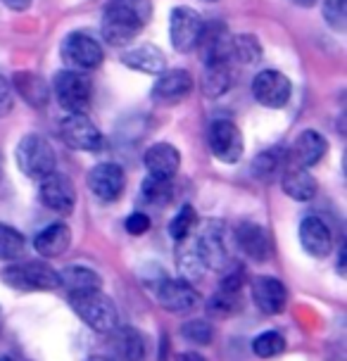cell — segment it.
<instances>
[{
	"label": "cell",
	"mask_w": 347,
	"mask_h": 361,
	"mask_svg": "<svg viewBox=\"0 0 347 361\" xmlns=\"http://www.w3.org/2000/svg\"><path fill=\"white\" fill-rule=\"evenodd\" d=\"M150 0H110L102 10L100 34L110 45L124 48L140 34V29L150 22Z\"/></svg>",
	"instance_id": "obj_1"
},
{
	"label": "cell",
	"mask_w": 347,
	"mask_h": 361,
	"mask_svg": "<svg viewBox=\"0 0 347 361\" xmlns=\"http://www.w3.org/2000/svg\"><path fill=\"white\" fill-rule=\"evenodd\" d=\"M69 307L95 333H112L119 324L117 307H114V302L102 290L69 295Z\"/></svg>",
	"instance_id": "obj_2"
},
{
	"label": "cell",
	"mask_w": 347,
	"mask_h": 361,
	"mask_svg": "<svg viewBox=\"0 0 347 361\" xmlns=\"http://www.w3.org/2000/svg\"><path fill=\"white\" fill-rule=\"evenodd\" d=\"M3 281L22 293H50L60 288V271L46 262H12L3 271Z\"/></svg>",
	"instance_id": "obj_3"
},
{
	"label": "cell",
	"mask_w": 347,
	"mask_h": 361,
	"mask_svg": "<svg viewBox=\"0 0 347 361\" xmlns=\"http://www.w3.org/2000/svg\"><path fill=\"white\" fill-rule=\"evenodd\" d=\"M17 164L27 176L41 180L43 176L55 171L57 157H55L53 145H50L43 135L29 133V135H24L17 145Z\"/></svg>",
	"instance_id": "obj_4"
},
{
	"label": "cell",
	"mask_w": 347,
	"mask_h": 361,
	"mask_svg": "<svg viewBox=\"0 0 347 361\" xmlns=\"http://www.w3.org/2000/svg\"><path fill=\"white\" fill-rule=\"evenodd\" d=\"M53 88H55V98L60 102V107L67 109L69 114L86 112V109L91 107L93 88H91V81L81 72H74V69L57 72Z\"/></svg>",
	"instance_id": "obj_5"
},
{
	"label": "cell",
	"mask_w": 347,
	"mask_h": 361,
	"mask_svg": "<svg viewBox=\"0 0 347 361\" xmlns=\"http://www.w3.org/2000/svg\"><path fill=\"white\" fill-rule=\"evenodd\" d=\"M62 60L74 69V72H91L98 69L105 53H102L100 43L93 36L83 34V31H74L62 41Z\"/></svg>",
	"instance_id": "obj_6"
},
{
	"label": "cell",
	"mask_w": 347,
	"mask_h": 361,
	"mask_svg": "<svg viewBox=\"0 0 347 361\" xmlns=\"http://www.w3.org/2000/svg\"><path fill=\"white\" fill-rule=\"evenodd\" d=\"M60 135L72 150H81V152H98L102 150V143H105L98 126L88 119L86 112L67 114L60 124Z\"/></svg>",
	"instance_id": "obj_7"
},
{
	"label": "cell",
	"mask_w": 347,
	"mask_h": 361,
	"mask_svg": "<svg viewBox=\"0 0 347 361\" xmlns=\"http://www.w3.org/2000/svg\"><path fill=\"white\" fill-rule=\"evenodd\" d=\"M207 143H209V152L226 164H236L238 159L243 157V150H245L241 128H238L231 119L212 121L209 133H207Z\"/></svg>",
	"instance_id": "obj_8"
},
{
	"label": "cell",
	"mask_w": 347,
	"mask_h": 361,
	"mask_svg": "<svg viewBox=\"0 0 347 361\" xmlns=\"http://www.w3.org/2000/svg\"><path fill=\"white\" fill-rule=\"evenodd\" d=\"M159 307L171 314H188L197 307V290L185 279H159L152 286Z\"/></svg>",
	"instance_id": "obj_9"
},
{
	"label": "cell",
	"mask_w": 347,
	"mask_h": 361,
	"mask_svg": "<svg viewBox=\"0 0 347 361\" xmlns=\"http://www.w3.org/2000/svg\"><path fill=\"white\" fill-rule=\"evenodd\" d=\"M38 197H41L43 207H48L50 212L60 216H67L74 212L76 204V188L72 183V178L64 176V173H48L41 178V188H38Z\"/></svg>",
	"instance_id": "obj_10"
},
{
	"label": "cell",
	"mask_w": 347,
	"mask_h": 361,
	"mask_svg": "<svg viewBox=\"0 0 347 361\" xmlns=\"http://www.w3.org/2000/svg\"><path fill=\"white\" fill-rule=\"evenodd\" d=\"M202 17L197 15L193 8H174L171 17H169V38L171 45L178 50V53H190V50L197 48V41H200L202 34Z\"/></svg>",
	"instance_id": "obj_11"
},
{
	"label": "cell",
	"mask_w": 347,
	"mask_h": 361,
	"mask_svg": "<svg viewBox=\"0 0 347 361\" xmlns=\"http://www.w3.org/2000/svg\"><path fill=\"white\" fill-rule=\"evenodd\" d=\"M252 95L260 105H264L269 109H281L291 100L293 83L286 74L276 72V69H264V72H260L255 76Z\"/></svg>",
	"instance_id": "obj_12"
},
{
	"label": "cell",
	"mask_w": 347,
	"mask_h": 361,
	"mask_svg": "<svg viewBox=\"0 0 347 361\" xmlns=\"http://www.w3.org/2000/svg\"><path fill=\"white\" fill-rule=\"evenodd\" d=\"M88 188L100 202L112 204L124 195L126 188V173L119 164L114 162H102L95 164L91 173H88Z\"/></svg>",
	"instance_id": "obj_13"
},
{
	"label": "cell",
	"mask_w": 347,
	"mask_h": 361,
	"mask_svg": "<svg viewBox=\"0 0 347 361\" xmlns=\"http://www.w3.org/2000/svg\"><path fill=\"white\" fill-rule=\"evenodd\" d=\"M236 245L248 259L255 264H264L272 257V238H269L267 228H262L255 221H241L233 228Z\"/></svg>",
	"instance_id": "obj_14"
},
{
	"label": "cell",
	"mask_w": 347,
	"mask_h": 361,
	"mask_svg": "<svg viewBox=\"0 0 347 361\" xmlns=\"http://www.w3.org/2000/svg\"><path fill=\"white\" fill-rule=\"evenodd\" d=\"M300 245L307 255H312L314 259H324L331 255L333 250V233L329 224L319 216H305L300 224Z\"/></svg>",
	"instance_id": "obj_15"
},
{
	"label": "cell",
	"mask_w": 347,
	"mask_h": 361,
	"mask_svg": "<svg viewBox=\"0 0 347 361\" xmlns=\"http://www.w3.org/2000/svg\"><path fill=\"white\" fill-rule=\"evenodd\" d=\"M231 41H233V34H231L224 22L205 24L200 41H197L202 62H229L231 60Z\"/></svg>",
	"instance_id": "obj_16"
},
{
	"label": "cell",
	"mask_w": 347,
	"mask_h": 361,
	"mask_svg": "<svg viewBox=\"0 0 347 361\" xmlns=\"http://www.w3.org/2000/svg\"><path fill=\"white\" fill-rule=\"evenodd\" d=\"M250 295L257 309L264 314H279L286 309L288 302V290L279 279L274 276H255L252 286H250Z\"/></svg>",
	"instance_id": "obj_17"
},
{
	"label": "cell",
	"mask_w": 347,
	"mask_h": 361,
	"mask_svg": "<svg viewBox=\"0 0 347 361\" xmlns=\"http://www.w3.org/2000/svg\"><path fill=\"white\" fill-rule=\"evenodd\" d=\"M195 245L207 269H224L231 262L226 235H224L221 224H209L207 228L195 238Z\"/></svg>",
	"instance_id": "obj_18"
},
{
	"label": "cell",
	"mask_w": 347,
	"mask_h": 361,
	"mask_svg": "<svg viewBox=\"0 0 347 361\" xmlns=\"http://www.w3.org/2000/svg\"><path fill=\"white\" fill-rule=\"evenodd\" d=\"M190 90L193 76L185 69H171V72L164 69L152 88V100H157L159 105H174V102H181Z\"/></svg>",
	"instance_id": "obj_19"
},
{
	"label": "cell",
	"mask_w": 347,
	"mask_h": 361,
	"mask_svg": "<svg viewBox=\"0 0 347 361\" xmlns=\"http://www.w3.org/2000/svg\"><path fill=\"white\" fill-rule=\"evenodd\" d=\"M143 164L147 169V176L155 178H174L181 166V152L171 143H157L145 152Z\"/></svg>",
	"instance_id": "obj_20"
},
{
	"label": "cell",
	"mask_w": 347,
	"mask_h": 361,
	"mask_svg": "<svg viewBox=\"0 0 347 361\" xmlns=\"http://www.w3.org/2000/svg\"><path fill=\"white\" fill-rule=\"evenodd\" d=\"M72 245V228L64 221L50 224L48 228H43L41 233L34 238V247L43 259H55L62 257Z\"/></svg>",
	"instance_id": "obj_21"
},
{
	"label": "cell",
	"mask_w": 347,
	"mask_h": 361,
	"mask_svg": "<svg viewBox=\"0 0 347 361\" xmlns=\"http://www.w3.org/2000/svg\"><path fill=\"white\" fill-rule=\"evenodd\" d=\"M121 62H124L128 69H136V72H143V74H162L166 69L164 53L152 43L133 45L131 50H126V53L121 55Z\"/></svg>",
	"instance_id": "obj_22"
},
{
	"label": "cell",
	"mask_w": 347,
	"mask_h": 361,
	"mask_svg": "<svg viewBox=\"0 0 347 361\" xmlns=\"http://www.w3.org/2000/svg\"><path fill=\"white\" fill-rule=\"evenodd\" d=\"M112 350L121 361H145L147 359V343H145L143 333L131 326L114 328Z\"/></svg>",
	"instance_id": "obj_23"
},
{
	"label": "cell",
	"mask_w": 347,
	"mask_h": 361,
	"mask_svg": "<svg viewBox=\"0 0 347 361\" xmlns=\"http://www.w3.org/2000/svg\"><path fill=\"white\" fill-rule=\"evenodd\" d=\"M281 188L288 197L298 200V202H310L317 195V178L305 166H288L281 176Z\"/></svg>",
	"instance_id": "obj_24"
},
{
	"label": "cell",
	"mask_w": 347,
	"mask_h": 361,
	"mask_svg": "<svg viewBox=\"0 0 347 361\" xmlns=\"http://www.w3.org/2000/svg\"><path fill=\"white\" fill-rule=\"evenodd\" d=\"M326 154V140L324 135L319 131H302L293 143V157H295V164L298 166H305L310 169L319 162L321 157Z\"/></svg>",
	"instance_id": "obj_25"
},
{
	"label": "cell",
	"mask_w": 347,
	"mask_h": 361,
	"mask_svg": "<svg viewBox=\"0 0 347 361\" xmlns=\"http://www.w3.org/2000/svg\"><path fill=\"white\" fill-rule=\"evenodd\" d=\"M12 83H15V88L19 95H22V100L27 102V105L41 109L48 105V98H50V88L46 86V81L41 79L38 74L34 72H19L15 74V79H12Z\"/></svg>",
	"instance_id": "obj_26"
},
{
	"label": "cell",
	"mask_w": 347,
	"mask_h": 361,
	"mask_svg": "<svg viewBox=\"0 0 347 361\" xmlns=\"http://www.w3.org/2000/svg\"><path fill=\"white\" fill-rule=\"evenodd\" d=\"M60 288L67 290V295L102 290V279L88 267H67L60 271Z\"/></svg>",
	"instance_id": "obj_27"
},
{
	"label": "cell",
	"mask_w": 347,
	"mask_h": 361,
	"mask_svg": "<svg viewBox=\"0 0 347 361\" xmlns=\"http://www.w3.org/2000/svg\"><path fill=\"white\" fill-rule=\"evenodd\" d=\"M200 86L207 98H221L231 86V64L229 62H205Z\"/></svg>",
	"instance_id": "obj_28"
},
{
	"label": "cell",
	"mask_w": 347,
	"mask_h": 361,
	"mask_svg": "<svg viewBox=\"0 0 347 361\" xmlns=\"http://www.w3.org/2000/svg\"><path fill=\"white\" fill-rule=\"evenodd\" d=\"M284 164H288L286 150L284 147H274V150L257 154L255 162H252V173H255V178L262 180V183H269V180L276 178L281 171H284Z\"/></svg>",
	"instance_id": "obj_29"
},
{
	"label": "cell",
	"mask_w": 347,
	"mask_h": 361,
	"mask_svg": "<svg viewBox=\"0 0 347 361\" xmlns=\"http://www.w3.org/2000/svg\"><path fill=\"white\" fill-rule=\"evenodd\" d=\"M27 252V240L12 226L0 224V262H17Z\"/></svg>",
	"instance_id": "obj_30"
},
{
	"label": "cell",
	"mask_w": 347,
	"mask_h": 361,
	"mask_svg": "<svg viewBox=\"0 0 347 361\" xmlns=\"http://www.w3.org/2000/svg\"><path fill=\"white\" fill-rule=\"evenodd\" d=\"M178 267H181V274L185 276V281L193 279H202V274L207 271L205 267L200 252H197V245L193 240L190 245H185V240H178Z\"/></svg>",
	"instance_id": "obj_31"
},
{
	"label": "cell",
	"mask_w": 347,
	"mask_h": 361,
	"mask_svg": "<svg viewBox=\"0 0 347 361\" xmlns=\"http://www.w3.org/2000/svg\"><path fill=\"white\" fill-rule=\"evenodd\" d=\"M231 57L241 64H257L262 60V43L252 34H238L231 41Z\"/></svg>",
	"instance_id": "obj_32"
},
{
	"label": "cell",
	"mask_w": 347,
	"mask_h": 361,
	"mask_svg": "<svg viewBox=\"0 0 347 361\" xmlns=\"http://www.w3.org/2000/svg\"><path fill=\"white\" fill-rule=\"evenodd\" d=\"M140 195L147 204H166L174 195V188H171V178H155V176H147L140 185Z\"/></svg>",
	"instance_id": "obj_33"
},
{
	"label": "cell",
	"mask_w": 347,
	"mask_h": 361,
	"mask_svg": "<svg viewBox=\"0 0 347 361\" xmlns=\"http://www.w3.org/2000/svg\"><path fill=\"white\" fill-rule=\"evenodd\" d=\"M252 350H255L257 357L274 359V357H279V354L286 352V338L279 331H264L255 338Z\"/></svg>",
	"instance_id": "obj_34"
},
{
	"label": "cell",
	"mask_w": 347,
	"mask_h": 361,
	"mask_svg": "<svg viewBox=\"0 0 347 361\" xmlns=\"http://www.w3.org/2000/svg\"><path fill=\"white\" fill-rule=\"evenodd\" d=\"M195 221H197V214L195 209L190 207V204H183L181 209H178V214L171 219L169 224V235L174 240H183V238H190V231L195 228Z\"/></svg>",
	"instance_id": "obj_35"
},
{
	"label": "cell",
	"mask_w": 347,
	"mask_h": 361,
	"mask_svg": "<svg viewBox=\"0 0 347 361\" xmlns=\"http://www.w3.org/2000/svg\"><path fill=\"white\" fill-rule=\"evenodd\" d=\"M181 335L188 340V343L209 345L212 338H214V328H212L209 321H205V319H193V321H188V324H183Z\"/></svg>",
	"instance_id": "obj_36"
},
{
	"label": "cell",
	"mask_w": 347,
	"mask_h": 361,
	"mask_svg": "<svg viewBox=\"0 0 347 361\" xmlns=\"http://www.w3.org/2000/svg\"><path fill=\"white\" fill-rule=\"evenodd\" d=\"M324 19L333 31L343 34L347 27V0H326Z\"/></svg>",
	"instance_id": "obj_37"
},
{
	"label": "cell",
	"mask_w": 347,
	"mask_h": 361,
	"mask_svg": "<svg viewBox=\"0 0 347 361\" xmlns=\"http://www.w3.org/2000/svg\"><path fill=\"white\" fill-rule=\"evenodd\" d=\"M236 309H238V293H224V290H219L207 305L209 316H217V319H226Z\"/></svg>",
	"instance_id": "obj_38"
},
{
	"label": "cell",
	"mask_w": 347,
	"mask_h": 361,
	"mask_svg": "<svg viewBox=\"0 0 347 361\" xmlns=\"http://www.w3.org/2000/svg\"><path fill=\"white\" fill-rule=\"evenodd\" d=\"M12 105H15V88L5 76H0V117H5Z\"/></svg>",
	"instance_id": "obj_39"
},
{
	"label": "cell",
	"mask_w": 347,
	"mask_h": 361,
	"mask_svg": "<svg viewBox=\"0 0 347 361\" xmlns=\"http://www.w3.org/2000/svg\"><path fill=\"white\" fill-rule=\"evenodd\" d=\"M126 231L131 235H143L147 228H150V219H147L145 214H140V212H136V214H131L126 219Z\"/></svg>",
	"instance_id": "obj_40"
},
{
	"label": "cell",
	"mask_w": 347,
	"mask_h": 361,
	"mask_svg": "<svg viewBox=\"0 0 347 361\" xmlns=\"http://www.w3.org/2000/svg\"><path fill=\"white\" fill-rule=\"evenodd\" d=\"M5 5H8L10 10H15V12H24L31 5V0H3Z\"/></svg>",
	"instance_id": "obj_41"
},
{
	"label": "cell",
	"mask_w": 347,
	"mask_h": 361,
	"mask_svg": "<svg viewBox=\"0 0 347 361\" xmlns=\"http://www.w3.org/2000/svg\"><path fill=\"white\" fill-rule=\"evenodd\" d=\"M176 361H205V357L197 352H181V354H176Z\"/></svg>",
	"instance_id": "obj_42"
},
{
	"label": "cell",
	"mask_w": 347,
	"mask_h": 361,
	"mask_svg": "<svg viewBox=\"0 0 347 361\" xmlns=\"http://www.w3.org/2000/svg\"><path fill=\"white\" fill-rule=\"evenodd\" d=\"M338 274L345 276V250H340V255H338Z\"/></svg>",
	"instance_id": "obj_43"
},
{
	"label": "cell",
	"mask_w": 347,
	"mask_h": 361,
	"mask_svg": "<svg viewBox=\"0 0 347 361\" xmlns=\"http://www.w3.org/2000/svg\"><path fill=\"white\" fill-rule=\"evenodd\" d=\"M295 5H300V8H312L314 3H317V0H293Z\"/></svg>",
	"instance_id": "obj_44"
},
{
	"label": "cell",
	"mask_w": 347,
	"mask_h": 361,
	"mask_svg": "<svg viewBox=\"0 0 347 361\" xmlns=\"http://www.w3.org/2000/svg\"><path fill=\"white\" fill-rule=\"evenodd\" d=\"M0 361H19V359L12 357V354H3V357H0Z\"/></svg>",
	"instance_id": "obj_45"
},
{
	"label": "cell",
	"mask_w": 347,
	"mask_h": 361,
	"mask_svg": "<svg viewBox=\"0 0 347 361\" xmlns=\"http://www.w3.org/2000/svg\"><path fill=\"white\" fill-rule=\"evenodd\" d=\"M88 361H114V359H110V357H91Z\"/></svg>",
	"instance_id": "obj_46"
},
{
	"label": "cell",
	"mask_w": 347,
	"mask_h": 361,
	"mask_svg": "<svg viewBox=\"0 0 347 361\" xmlns=\"http://www.w3.org/2000/svg\"><path fill=\"white\" fill-rule=\"evenodd\" d=\"M0 331H3V309H0Z\"/></svg>",
	"instance_id": "obj_47"
},
{
	"label": "cell",
	"mask_w": 347,
	"mask_h": 361,
	"mask_svg": "<svg viewBox=\"0 0 347 361\" xmlns=\"http://www.w3.org/2000/svg\"><path fill=\"white\" fill-rule=\"evenodd\" d=\"M207 3H214V0H207Z\"/></svg>",
	"instance_id": "obj_48"
}]
</instances>
